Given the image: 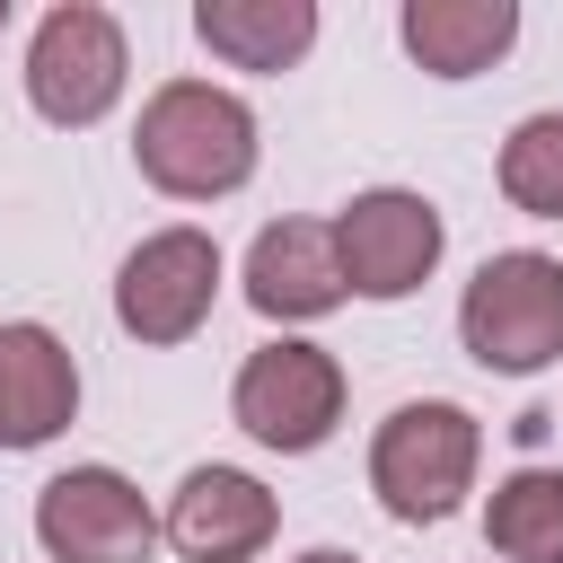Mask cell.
Here are the masks:
<instances>
[{"label":"cell","mask_w":563,"mask_h":563,"mask_svg":"<svg viewBox=\"0 0 563 563\" xmlns=\"http://www.w3.org/2000/svg\"><path fill=\"white\" fill-rule=\"evenodd\" d=\"M282 528V501L246 466H194L167 493V545L185 563H255Z\"/></svg>","instance_id":"obj_9"},{"label":"cell","mask_w":563,"mask_h":563,"mask_svg":"<svg viewBox=\"0 0 563 563\" xmlns=\"http://www.w3.org/2000/svg\"><path fill=\"white\" fill-rule=\"evenodd\" d=\"M229 413H238V431H246L255 449L308 457V449H325L334 422H343V361H334L325 343H299V334L255 343L246 369H238V387H229Z\"/></svg>","instance_id":"obj_5"},{"label":"cell","mask_w":563,"mask_h":563,"mask_svg":"<svg viewBox=\"0 0 563 563\" xmlns=\"http://www.w3.org/2000/svg\"><path fill=\"white\" fill-rule=\"evenodd\" d=\"M246 299L273 325H308V317L343 308L352 282H343V255H334V220H273V229H255V246H246Z\"/></svg>","instance_id":"obj_10"},{"label":"cell","mask_w":563,"mask_h":563,"mask_svg":"<svg viewBox=\"0 0 563 563\" xmlns=\"http://www.w3.org/2000/svg\"><path fill=\"white\" fill-rule=\"evenodd\" d=\"M475 466H484V422L466 405H449V396L396 405L378 422V440H369V493L405 528H440L475 493Z\"/></svg>","instance_id":"obj_2"},{"label":"cell","mask_w":563,"mask_h":563,"mask_svg":"<svg viewBox=\"0 0 563 563\" xmlns=\"http://www.w3.org/2000/svg\"><path fill=\"white\" fill-rule=\"evenodd\" d=\"M501 202L528 220H563V114H528L501 141Z\"/></svg>","instance_id":"obj_15"},{"label":"cell","mask_w":563,"mask_h":563,"mask_svg":"<svg viewBox=\"0 0 563 563\" xmlns=\"http://www.w3.org/2000/svg\"><path fill=\"white\" fill-rule=\"evenodd\" d=\"M35 537L53 563H158L167 519L123 466H62L35 493Z\"/></svg>","instance_id":"obj_6"},{"label":"cell","mask_w":563,"mask_h":563,"mask_svg":"<svg viewBox=\"0 0 563 563\" xmlns=\"http://www.w3.org/2000/svg\"><path fill=\"white\" fill-rule=\"evenodd\" d=\"M220 299V238L211 229H150L114 273V325L132 343H194Z\"/></svg>","instance_id":"obj_7"},{"label":"cell","mask_w":563,"mask_h":563,"mask_svg":"<svg viewBox=\"0 0 563 563\" xmlns=\"http://www.w3.org/2000/svg\"><path fill=\"white\" fill-rule=\"evenodd\" d=\"M396 35L431 79H475L519 44V0H405Z\"/></svg>","instance_id":"obj_12"},{"label":"cell","mask_w":563,"mask_h":563,"mask_svg":"<svg viewBox=\"0 0 563 563\" xmlns=\"http://www.w3.org/2000/svg\"><path fill=\"white\" fill-rule=\"evenodd\" d=\"M264 141H255V114L238 88L220 79H158L141 123H132V167L176 194V202H220L255 176Z\"/></svg>","instance_id":"obj_1"},{"label":"cell","mask_w":563,"mask_h":563,"mask_svg":"<svg viewBox=\"0 0 563 563\" xmlns=\"http://www.w3.org/2000/svg\"><path fill=\"white\" fill-rule=\"evenodd\" d=\"M440 246H449L440 202L413 185H369L334 211V255H343V282L361 299H413L431 282Z\"/></svg>","instance_id":"obj_8"},{"label":"cell","mask_w":563,"mask_h":563,"mask_svg":"<svg viewBox=\"0 0 563 563\" xmlns=\"http://www.w3.org/2000/svg\"><path fill=\"white\" fill-rule=\"evenodd\" d=\"M457 343L501 378H537L545 361H563V264L537 246L484 255L457 299Z\"/></svg>","instance_id":"obj_3"},{"label":"cell","mask_w":563,"mask_h":563,"mask_svg":"<svg viewBox=\"0 0 563 563\" xmlns=\"http://www.w3.org/2000/svg\"><path fill=\"white\" fill-rule=\"evenodd\" d=\"M484 545L501 563H563V466H519L484 501Z\"/></svg>","instance_id":"obj_14"},{"label":"cell","mask_w":563,"mask_h":563,"mask_svg":"<svg viewBox=\"0 0 563 563\" xmlns=\"http://www.w3.org/2000/svg\"><path fill=\"white\" fill-rule=\"evenodd\" d=\"M299 563H361V554H343V545H308Z\"/></svg>","instance_id":"obj_16"},{"label":"cell","mask_w":563,"mask_h":563,"mask_svg":"<svg viewBox=\"0 0 563 563\" xmlns=\"http://www.w3.org/2000/svg\"><path fill=\"white\" fill-rule=\"evenodd\" d=\"M0 35H9V0H0Z\"/></svg>","instance_id":"obj_17"},{"label":"cell","mask_w":563,"mask_h":563,"mask_svg":"<svg viewBox=\"0 0 563 563\" xmlns=\"http://www.w3.org/2000/svg\"><path fill=\"white\" fill-rule=\"evenodd\" d=\"M194 35L229 70H290L317 44V0H194Z\"/></svg>","instance_id":"obj_13"},{"label":"cell","mask_w":563,"mask_h":563,"mask_svg":"<svg viewBox=\"0 0 563 563\" xmlns=\"http://www.w3.org/2000/svg\"><path fill=\"white\" fill-rule=\"evenodd\" d=\"M132 79V44H123V18L97 9V0H62L35 18V44H26V106L62 132H88L97 114H114Z\"/></svg>","instance_id":"obj_4"},{"label":"cell","mask_w":563,"mask_h":563,"mask_svg":"<svg viewBox=\"0 0 563 563\" xmlns=\"http://www.w3.org/2000/svg\"><path fill=\"white\" fill-rule=\"evenodd\" d=\"M79 413V361L53 325L9 317L0 325V449H44Z\"/></svg>","instance_id":"obj_11"}]
</instances>
